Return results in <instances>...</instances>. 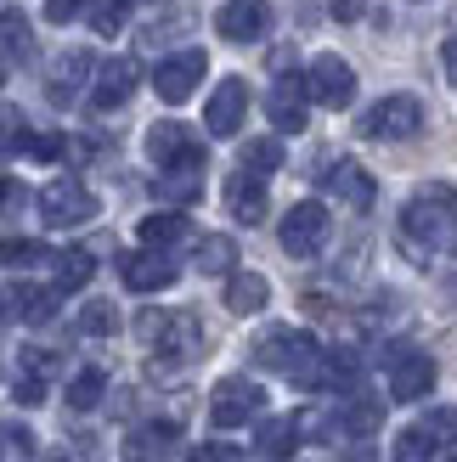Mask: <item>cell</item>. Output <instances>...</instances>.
<instances>
[{"instance_id":"cell-1","label":"cell","mask_w":457,"mask_h":462,"mask_svg":"<svg viewBox=\"0 0 457 462\" xmlns=\"http://www.w3.org/2000/svg\"><path fill=\"white\" fill-rule=\"evenodd\" d=\"M401 248L413 265L452 260L457 254V187L429 180V187L413 192V203L401 209Z\"/></svg>"},{"instance_id":"cell-2","label":"cell","mask_w":457,"mask_h":462,"mask_svg":"<svg viewBox=\"0 0 457 462\" xmlns=\"http://www.w3.org/2000/svg\"><path fill=\"white\" fill-rule=\"evenodd\" d=\"M135 338L153 350V378L164 373H181V366H192L203 356V321L192 310H142L135 316Z\"/></svg>"},{"instance_id":"cell-3","label":"cell","mask_w":457,"mask_h":462,"mask_svg":"<svg viewBox=\"0 0 457 462\" xmlns=\"http://www.w3.org/2000/svg\"><path fill=\"white\" fill-rule=\"evenodd\" d=\"M255 361L266 366V373H283V378L311 389V373H316V361H322V344H316L311 333H300V328H271L255 344Z\"/></svg>"},{"instance_id":"cell-4","label":"cell","mask_w":457,"mask_h":462,"mask_svg":"<svg viewBox=\"0 0 457 462\" xmlns=\"http://www.w3.org/2000/svg\"><path fill=\"white\" fill-rule=\"evenodd\" d=\"M418 130H424V102L406 97V90L401 97H384L361 113V135H368V142H413Z\"/></svg>"},{"instance_id":"cell-5","label":"cell","mask_w":457,"mask_h":462,"mask_svg":"<svg viewBox=\"0 0 457 462\" xmlns=\"http://www.w3.org/2000/svg\"><path fill=\"white\" fill-rule=\"evenodd\" d=\"M40 220H45V226H57V231L97 220V192H90L79 175H57L51 187L40 192Z\"/></svg>"},{"instance_id":"cell-6","label":"cell","mask_w":457,"mask_h":462,"mask_svg":"<svg viewBox=\"0 0 457 462\" xmlns=\"http://www.w3.org/2000/svg\"><path fill=\"white\" fill-rule=\"evenodd\" d=\"M384 373H390V401H424L429 389H435V361H429L418 344H390Z\"/></svg>"},{"instance_id":"cell-7","label":"cell","mask_w":457,"mask_h":462,"mask_svg":"<svg viewBox=\"0 0 457 462\" xmlns=\"http://www.w3.org/2000/svg\"><path fill=\"white\" fill-rule=\"evenodd\" d=\"M328 209L322 203H294V209L283 215V254H294V260H316V254L328 248Z\"/></svg>"},{"instance_id":"cell-8","label":"cell","mask_w":457,"mask_h":462,"mask_svg":"<svg viewBox=\"0 0 457 462\" xmlns=\"http://www.w3.org/2000/svg\"><path fill=\"white\" fill-rule=\"evenodd\" d=\"M147 158L158 170H203V147H198V135L187 125H175V119H158L147 130Z\"/></svg>"},{"instance_id":"cell-9","label":"cell","mask_w":457,"mask_h":462,"mask_svg":"<svg viewBox=\"0 0 457 462\" xmlns=\"http://www.w3.org/2000/svg\"><path fill=\"white\" fill-rule=\"evenodd\" d=\"M266 406V389L248 383V378H220L215 395H210V423L215 429H243L248 418H260Z\"/></svg>"},{"instance_id":"cell-10","label":"cell","mask_w":457,"mask_h":462,"mask_svg":"<svg viewBox=\"0 0 457 462\" xmlns=\"http://www.w3.org/2000/svg\"><path fill=\"white\" fill-rule=\"evenodd\" d=\"M305 85H311V102H322V107H350L356 102V68L333 51L305 68Z\"/></svg>"},{"instance_id":"cell-11","label":"cell","mask_w":457,"mask_h":462,"mask_svg":"<svg viewBox=\"0 0 457 462\" xmlns=\"http://www.w3.org/2000/svg\"><path fill=\"white\" fill-rule=\"evenodd\" d=\"M203 68H210V57L203 51H175V57H164L153 68V90H158V102H187L192 90L203 85Z\"/></svg>"},{"instance_id":"cell-12","label":"cell","mask_w":457,"mask_h":462,"mask_svg":"<svg viewBox=\"0 0 457 462\" xmlns=\"http://www.w3.org/2000/svg\"><path fill=\"white\" fill-rule=\"evenodd\" d=\"M119 276H125V288H130V293H164V288H175L181 265L170 260L164 248H142V254H125Z\"/></svg>"},{"instance_id":"cell-13","label":"cell","mask_w":457,"mask_h":462,"mask_svg":"<svg viewBox=\"0 0 457 462\" xmlns=\"http://www.w3.org/2000/svg\"><path fill=\"white\" fill-rule=\"evenodd\" d=\"M215 34L232 40V45L266 40L271 34V6H266V0H226V6L215 12Z\"/></svg>"},{"instance_id":"cell-14","label":"cell","mask_w":457,"mask_h":462,"mask_svg":"<svg viewBox=\"0 0 457 462\" xmlns=\"http://www.w3.org/2000/svg\"><path fill=\"white\" fill-rule=\"evenodd\" d=\"M243 119H248V85H243V79H220L215 97L203 102V130L226 142V135L243 130Z\"/></svg>"},{"instance_id":"cell-15","label":"cell","mask_w":457,"mask_h":462,"mask_svg":"<svg viewBox=\"0 0 457 462\" xmlns=\"http://www.w3.org/2000/svg\"><path fill=\"white\" fill-rule=\"evenodd\" d=\"M305 107H311V85L294 79V74H277V85H271V97H266L271 125L277 130H305V119H311Z\"/></svg>"},{"instance_id":"cell-16","label":"cell","mask_w":457,"mask_h":462,"mask_svg":"<svg viewBox=\"0 0 457 462\" xmlns=\"http://www.w3.org/2000/svg\"><path fill=\"white\" fill-rule=\"evenodd\" d=\"M130 90H135V62L130 57H113L97 68V85H90V113H113V107H125L130 102Z\"/></svg>"},{"instance_id":"cell-17","label":"cell","mask_w":457,"mask_h":462,"mask_svg":"<svg viewBox=\"0 0 457 462\" xmlns=\"http://www.w3.org/2000/svg\"><path fill=\"white\" fill-rule=\"evenodd\" d=\"M328 180V192L339 198V203H350V209H373V198H378V187H373V175L356 164V158H339V164L322 175Z\"/></svg>"},{"instance_id":"cell-18","label":"cell","mask_w":457,"mask_h":462,"mask_svg":"<svg viewBox=\"0 0 457 462\" xmlns=\"http://www.w3.org/2000/svg\"><path fill=\"white\" fill-rule=\"evenodd\" d=\"M226 209H232L243 226H260L266 220V175H248L238 164V175L226 180Z\"/></svg>"},{"instance_id":"cell-19","label":"cell","mask_w":457,"mask_h":462,"mask_svg":"<svg viewBox=\"0 0 457 462\" xmlns=\"http://www.w3.org/2000/svg\"><path fill=\"white\" fill-rule=\"evenodd\" d=\"M51 373H57V361H51V350H23V366H17V383H12V395H17V406H40V401H45V389H51Z\"/></svg>"},{"instance_id":"cell-20","label":"cell","mask_w":457,"mask_h":462,"mask_svg":"<svg viewBox=\"0 0 457 462\" xmlns=\"http://www.w3.org/2000/svg\"><path fill=\"white\" fill-rule=\"evenodd\" d=\"M271 305V282L260 271H232L226 276V310L232 316H260Z\"/></svg>"},{"instance_id":"cell-21","label":"cell","mask_w":457,"mask_h":462,"mask_svg":"<svg viewBox=\"0 0 457 462\" xmlns=\"http://www.w3.org/2000/svg\"><path fill=\"white\" fill-rule=\"evenodd\" d=\"M175 440H181V429H175V423H142V429H130V434H125V457H130V462H158Z\"/></svg>"},{"instance_id":"cell-22","label":"cell","mask_w":457,"mask_h":462,"mask_svg":"<svg viewBox=\"0 0 457 462\" xmlns=\"http://www.w3.org/2000/svg\"><path fill=\"white\" fill-rule=\"evenodd\" d=\"M90 68H97V62H90V51H62L57 68H51V79H45V97H51V102L79 97V85H85Z\"/></svg>"},{"instance_id":"cell-23","label":"cell","mask_w":457,"mask_h":462,"mask_svg":"<svg viewBox=\"0 0 457 462\" xmlns=\"http://www.w3.org/2000/svg\"><path fill=\"white\" fill-rule=\"evenodd\" d=\"M356 378H361L356 350H322V361L311 373V389H356Z\"/></svg>"},{"instance_id":"cell-24","label":"cell","mask_w":457,"mask_h":462,"mask_svg":"<svg viewBox=\"0 0 457 462\" xmlns=\"http://www.w3.org/2000/svg\"><path fill=\"white\" fill-rule=\"evenodd\" d=\"M300 423L294 418H266L260 423V434H255V451L260 457H271V462H283V457H294V446H300Z\"/></svg>"},{"instance_id":"cell-25","label":"cell","mask_w":457,"mask_h":462,"mask_svg":"<svg viewBox=\"0 0 457 462\" xmlns=\"http://www.w3.org/2000/svg\"><path fill=\"white\" fill-rule=\"evenodd\" d=\"M192 265L203 271V276H232L238 271V243L232 237H198V248H192Z\"/></svg>"},{"instance_id":"cell-26","label":"cell","mask_w":457,"mask_h":462,"mask_svg":"<svg viewBox=\"0 0 457 462\" xmlns=\"http://www.w3.org/2000/svg\"><path fill=\"white\" fill-rule=\"evenodd\" d=\"M102 395H107V378H102V366H79V373L68 378V406H74V411L102 406Z\"/></svg>"},{"instance_id":"cell-27","label":"cell","mask_w":457,"mask_h":462,"mask_svg":"<svg viewBox=\"0 0 457 462\" xmlns=\"http://www.w3.org/2000/svg\"><path fill=\"white\" fill-rule=\"evenodd\" d=\"M57 299H62V288H17L12 293V310L23 321H51L57 316Z\"/></svg>"},{"instance_id":"cell-28","label":"cell","mask_w":457,"mask_h":462,"mask_svg":"<svg viewBox=\"0 0 457 462\" xmlns=\"http://www.w3.org/2000/svg\"><path fill=\"white\" fill-rule=\"evenodd\" d=\"M378 418H384V406H378V401H368V395H356V401L339 406L333 429H345V434H373V429H378Z\"/></svg>"},{"instance_id":"cell-29","label":"cell","mask_w":457,"mask_h":462,"mask_svg":"<svg viewBox=\"0 0 457 462\" xmlns=\"http://www.w3.org/2000/svg\"><path fill=\"white\" fill-rule=\"evenodd\" d=\"M51 265H57V288H62V293H79V288L90 282V271H97V260H90L85 248H68V254H57Z\"/></svg>"},{"instance_id":"cell-30","label":"cell","mask_w":457,"mask_h":462,"mask_svg":"<svg viewBox=\"0 0 457 462\" xmlns=\"http://www.w3.org/2000/svg\"><path fill=\"white\" fill-rule=\"evenodd\" d=\"M203 192V170H158V198L164 203H192Z\"/></svg>"},{"instance_id":"cell-31","label":"cell","mask_w":457,"mask_h":462,"mask_svg":"<svg viewBox=\"0 0 457 462\" xmlns=\"http://www.w3.org/2000/svg\"><path fill=\"white\" fill-rule=\"evenodd\" d=\"M90 29H97L102 40L125 34L130 29V0H90Z\"/></svg>"},{"instance_id":"cell-32","label":"cell","mask_w":457,"mask_h":462,"mask_svg":"<svg viewBox=\"0 0 457 462\" xmlns=\"http://www.w3.org/2000/svg\"><path fill=\"white\" fill-rule=\"evenodd\" d=\"M181 237H187V215H147L142 220V243L147 248H170V243H181Z\"/></svg>"},{"instance_id":"cell-33","label":"cell","mask_w":457,"mask_h":462,"mask_svg":"<svg viewBox=\"0 0 457 462\" xmlns=\"http://www.w3.org/2000/svg\"><path fill=\"white\" fill-rule=\"evenodd\" d=\"M0 51H6V57H29L34 51V29H29V17H23V12L0 17Z\"/></svg>"},{"instance_id":"cell-34","label":"cell","mask_w":457,"mask_h":462,"mask_svg":"<svg viewBox=\"0 0 457 462\" xmlns=\"http://www.w3.org/2000/svg\"><path fill=\"white\" fill-rule=\"evenodd\" d=\"M45 260H57L45 243H34V237H6L0 243V265H45Z\"/></svg>"},{"instance_id":"cell-35","label":"cell","mask_w":457,"mask_h":462,"mask_svg":"<svg viewBox=\"0 0 457 462\" xmlns=\"http://www.w3.org/2000/svg\"><path fill=\"white\" fill-rule=\"evenodd\" d=\"M29 457H34V434L12 418H0V462H29Z\"/></svg>"},{"instance_id":"cell-36","label":"cell","mask_w":457,"mask_h":462,"mask_svg":"<svg viewBox=\"0 0 457 462\" xmlns=\"http://www.w3.org/2000/svg\"><path fill=\"white\" fill-rule=\"evenodd\" d=\"M243 170H248V175H271V170H283V147L271 142V135L248 142V147H243Z\"/></svg>"},{"instance_id":"cell-37","label":"cell","mask_w":457,"mask_h":462,"mask_svg":"<svg viewBox=\"0 0 457 462\" xmlns=\"http://www.w3.org/2000/svg\"><path fill=\"white\" fill-rule=\"evenodd\" d=\"M390 462H435V440H429L424 429H406L390 451Z\"/></svg>"},{"instance_id":"cell-38","label":"cell","mask_w":457,"mask_h":462,"mask_svg":"<svg viewBox=\"0 0 457 462\" xmlns=\"http://www.w3.org/2000/svg\"><path fill=\"white\" fill-rule=\"evenodd\" d=\"M418 429H424L435 446H457V411H452V406H435V411H429V418H424Z\"/></svg>"},{"instance_id":"cell-39","label":"cell","mask_w":457,"mask_h":462,"mask_svg":"<svg viewBox=\"0 0 457 462\" xmlns=\"http://www.w3.org/2000/svg\"><path fill=\"white\" fill-rule=\"evenodd\" d=\"M79 328H85L90 338H107L113 328H119V316H113V305H102V299H97V305H85V316H79Z\"/></svg>"},{"instance_id":"cell-40","label":"cell","mask_w":457,"mask_h":462,"mask_svg":"<svg viewBox=\"0 0 457 462\" xmlns=\"http://www.w3.org/2000/svg\"><path fill=\"white\" fill-rule=\"evenodd\" d=\"M192 462H248L238 446H220V440H210V446H198L192 451Z\"/></svg>"},{"instance_id":"cell-41","label":"cell","mask_w":457,"mask_h":462,"mask_svg":"<svg viewBox=\"0 0 457 462\" xmlns=\"http://www.w3.org/2000/svg\"><path fill=\"white\" fill-rule=\"evenodd\" d=\"M85 6H90V0H45V17H51V23H74Z\"/></svg>"},{"instance_id":"cell-42","label":"cell","mask_w":457,"mask_h":462,"mask_svg":"<svg viewBox=\"0 0 457 462\" xmlns=\"http://www.w3.org/2000/svg\"><path fill=\"white\" fill-rule=\"evenodd\" d=\"M0 209H23V187L6 180V175H0Z\"/></svg>"},{"instance_id":"cell-43","label":"cell","mask_w":457,"mask_h":462,"mask_svg":"<svg viewBox=\"0 0 457 462\" xmlns=\"http://www.w3.org/2000/svg\"><path fill=\"white\" fill-rule=\"evenodd\" d=\"M441 68H446V79L457 85V34H452V40L441 45Z\"/></svg>"},{"instance_id":"cell-44","label":"cell","mask_w":457,"mask_h":462,"mask_svg":"<svg viewBox=\"0 0 457 462\" xmlns=\"http://www.w3.org/2000/svg\"><path fill=\"white\" fill-rule=\"evenodd\" d=\"M328 6H333V17H339V23H350V17L361 12V0H328Z\"/></svg>"},{"instance_id":"cell-45","label":"cell","mask_w":457,"mask_h":462,"mask_svg":"<svg viewBox=\"0 0 457 462\" xmlns=\"http://www.w3.org/2000/svg\"><path fill=\"white\" fill-rule=\"evenodd\" d=\"M0 85H6V51H0Z\"/></svg>"},{"instance_id":"cell-46","label":"cell","mask_w":457,"mask_h":462,"mask_svg":"<svg viewBox=\"0 0 457 462\" xmlns=\"http://www.w3.org/2000/svg\"><path fill=\"white\" fill-rule=\"evenodd\" d=\"M452 293H457V282H452Z\"/></svg>"}]
</instances>
